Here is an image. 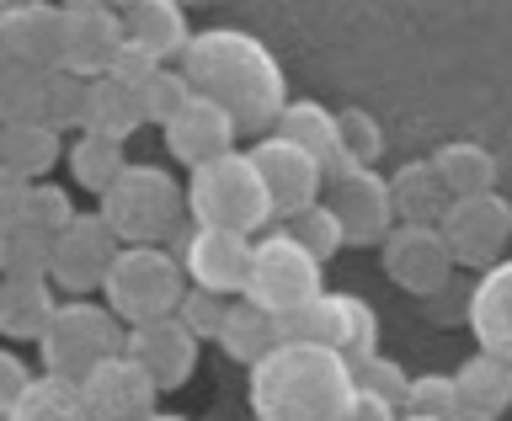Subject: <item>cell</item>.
<instances>
[{"instance_id":"obj_1","label":"cell","mask_w":512,"mask_h":421,"mask_svg":"<svg viewBox=\"0 0 512 421\" xmlns=\"http://www.w3.org/2000/svg\"><path fill=\"white\" fill-rule=\"evenodd\" d=\"M176 70L187 75V86L198 96L230 112L240 134H267L278 123V112L288 107V75H283L278 54L240 27L192 32Z\"/></svg>"},{"instance_id":"obj_2","label":"cell","mask_w":512,"mask_h":421,"mask_svg":"<svg viewBox=\"0 0 512 421\" xmlns=\"http://www.w3.org/2000/svg\"><path fill=\"white\" fill-rule=\"evenodd\" d=\"M352 363L320 342H278L246 368V400L256 421H347Z\"/></svg>"},{"instance_id":"obj_3","label":"cell","mask_w":512,"mask_h":421,"mask_svg":"<svg viewBox=\"0 0 512 421\" xmlns=\"http://www.w3.org/2000/svg\"><path fill=\"white\" fill-rule=\"evenodd\" d=\"M187 219L192 224H214V230H235V235H262V224L278 219L262 171L246 150H224L203 166H192L187 176Z\"/></svg>"},{"instance_id":"obj_4","label":"cell","mask_w":512,"mask_h":421,"mask_svg":"<svg viewBox=\"0 0 512 421\" xmlns=\"http://www.w3.org/2000/svg\"><path fill=\"white\" fill-rule=\"evenodd\" d=\"M96 214L123 246H166L187 224V187H176L171 171L128 160V171L96 198Z\"/></svg>"},{"instance_id":"obj_5","label":"cell","mask_w":512,"mask_h":421,"mask_svg":"<svg viewBox=\"0 0 512 421\" xmlns=\"http://www.w3.org/2000/svg\"><path fill=\"white\" fill-rule=\"evenodd\" d=\"M187 294L182 256L166 246H123L107 267L102 299L123 326H144V320L176 315V304Z\"/></svg>"},{"instance_id":"obj_6","label":"cell","mask_w":512,"mask_h":421,"mask_svg":"<svg viewBox=\"0 0 512 421\" xmlns=\"http://www.w3.org/2000/svg\"><path fill=\"white\" fill-rule=\"evenodd\" d=\"M320 267L326 262H315L288 230H272L262 240H251V272H246L240 299H251L256 310H267L278 320H294L299 310H310V304L326 294Z\"/></svg>"},{"instance_id":"obj_7","label":"cell","mask_w":512,"mask_h":421,"mask_svg":"<svg viewBox=\"0 0 512 421\" xmlns=\"http://www.w3.org/2000/svg\"><path fill=\"white\" fill-rule=\"evenodd\" d=\"M123 336L128 326L107 304H91V299H59L48 331L38 336V358H43V374H59V379H86L96 363L118 358L123 352Z\"/></svg>"},{"instance_id":"obj_8","label":"cell","mask_w":512,"mask_h":421,"mask_svg":"<svg viewBox=\"0 0 512 421\" xmlns=\"http://www.w3.org/2000/svg\"><path fill=\"white\" fill-rule=\"evenodd\" d=\"M438 230L454 251V267H470V272H486L507 256V240H512V203L502 192H470V198H448Z\"/></svg>"},{"instance_id":"obj_9","label":"cell","mask_w":512,"mask_h":421,"mask_svg":"<svg viewBox=\"0 0 512 421\" xmlns=\"http://www.w3.org/2000/svg\"><path fill=\"white\" fill-rule=\"evenodd\" d=\"M379 267L395 288H406L411 299L432 304L454 278V251L438 224H406L400 219L390 235L379 240Z\"/></svg>"},{"instance_id":"obj_10","label":"cell","mask_w":512,"mask_h":421,"mask_svg":"<svg viewBox=\"0 0 512 421\" xmlns=\"http://www.w3.org/2000/svg\"><path fill=\"white\" fill-rule=\"evenodd\" d=\"M118 251H123V240L107 230L102 214H75L54 235V246H48V283H54L59 294H70V299L102 294L107 267H112Z\"/></svg>"},{"instance_id":"obj_11","label":"cell","mask_w":512,"mask_h":421,"mask_svg":"<svg viewBox=\"0 0 512 421\" xmlns=\"http://www.w3.org/2000/svg\"><path fill=\"white\" fill-rule=\"evenodd\" d=\"M320 203L342 219L347 246H379L400 224L390 203V176H379L374 166H331Z\"/></svg>"},{"instance_id":"obj_12","label":"cell","mask_w":512,"mask_h":421,"mask_svg":"<svg viewBox=\"0 0 512 421\" xmlns=\"http://www.w3.org/2000/svg\"><path fill=\"white\" fill-rule=\"evenodd\" d=\"M283 336H294V342H320V347L342 352L347 363H363L379 352V320L358 294H320L310 310L283 320Z\"/></svg>"},{"instance_id":"obj_13","label":"cell","mask_w":512,"mask_h":421,"mask_svg":"<svg viewBox=\"0 0 512 421\" xmlns=\"http://www.w3.org/2000/svg\"><path fill=\"white\" fill-rule=\"evenodd\" d=\"M246 155L262 171V187H267L272 208H278V219H294L310 203H320V192H326V160H315L304 144L283 139V134H256Z\"/></svg>"},{"instance_id":"obj_14","label":"cell","mask_w":512,"mask_h":421,"mask_svg":"<svg viewBox=\"0 0 512 421\" xmlns=\"http://www.w3.org/2000/svg\"><path fill=\"white\" fill-rule=\"evenodd\" d=\"M0 59L59 70L64 64V6L59 0H0Z\"/></svg>"},{"instance_id":"obj_15","label":"cell","mask_w":512,"mask_h":421,"mask_svg":"<svg viewBox=\"0 0 512 421\" xmlns=\"http://www.w3.org/2000/svg\"><path fill=\"white\" fill-rule=\"evenodd\" d=\"M176 256H182V272H187L192 288L240 299L246 272H251V235L214 230V224H192V230L182 235V251Z\"/></svg>"},{"instance_id":"obj_16","label":"cell","mask_w":512,"mask_h":421,"mask_svg":"<svg viewBox=\"0 0 512 421\" xmlns=\"http://www.w3.org/2000/svg\"><path fill=\"white\" fill-rule=\"evenodd\" d=\"M80 395H86L96 421H150L160 411V384L144 374L128 352L96 363L91 374L80 379Z\"/></svg>"},{"instance_id":"obj_17","label":"cell","mask_w":512,"mask_h":421,"mask_svg":"<svg viewBox=\"0 0 512 421\" xmlns=\"http://www.w3.org/2000/svg\"><path fill=\"white\" fill-rule=\"evenodd\" d=\"M198 336H192L176 315H160V320H144V326H128L123 336V352L134 358L144 374L160 384V395L166 390H182L192 379V368H198Z\"/></svg>"},{"instance_id":"obj_18","label":"cell","mask_w":512,"mask_h":421,"mask_svg":"<svg viewBox=\"0 0 512 421\" xmlns=\"http://www.w3.org/2000/svg\"><path fill=\"white\" fill-rule=\"evenodd\" d=\"M235 118L224 112L219 102H208V96H198L192 91L187 102H182V112L166 123V150H171V160L176 166H203V160H214V155H224V150H235Z\"/></svg>"},{"instance_id":"obj_19","label":"cell","mask_w":512,"mask_h":421,"mask_svg":"<svg viewBox=\"0 0 512 421\" xmlns=\"http://www.w3.org/2000/svg\"><path fill=\"white\" fill-rule=\"evenodd\" d=\"M128 48V32H123V11H64V70L75 75H107L118 54Z\"/></svg>"},{"instance_id":"obj_20","label":"cell","mask_w":512,"mask_h":421,"mask_svg":"<svg viewBox=\"0 0 512 421\" xmlns=\"http://www.w3.org/2000/svg\"><path fill=\"white\" fill-rule=\"evenodd\" d=\"M464 320H470L480 352H496L512 363V256L475 278V288L464 294Z\"/></svg>"},{"instance_id":"obj_21","label":"cell","mask_w":512,"mask_h":421,"mask_svg":"<svg viewBox=\"0 0 512 421\" xmlns=\"http://www.w3.org/2000/svg\"><path fill=\"white\" fill-rule=\"evenodd\" d=\"M123 32H128V43L144 48V54H155L160 64L182 59L187 43H192L187 6H176V0H134V6L123 11Z\"/></svg>"},{"instance_id":"obj_22","label":"cell","mask_w":512,"mask_h":421,"mask_svg":"<svg viewBox=\"0 0 512 421\" xmlns=\"http://www.w3.org/2000/svg\"><path fill=\"white\" fill-rule=\"evenodd\" d=\"M454 395H459V416H491L496 421L512 406V363L475 347V358H464L454 368Z\"/></svg>"},{"instance_id":"obj_23","label":"cell","mask_w":512,"mask_h":421,"mask_svg":"<svg viewBox=\"0 0 512 421\" xmlns=\"http://www.w3.org/2000/svg\"><path fill=\"white\" fill-rule=\"evenodd\" d=\"M54 310L59 299L48 278H0V336L6 342H38Z\"/></svg>"},{"instance_id":"obj_24","label":"cell","mask_w":512,"mask_h":421,"mask_svg":"<svg viewBox=\"0 0 512 421\" xmlns=\"http://www.w3.org/2000/svg\"><path fill=\"white\" fill-rule=\"evenodd\" d=\"M64 155L59 134L38 118H22V123H0V166L16 171L22 182H48L54 160Z\"/></svg>"},{"instance_id":"obj_25","label":"cell","mask_w":512,"mask_h":421,"mask_svg":"<svg viewBox=\"0 0 512 421\" xmlns=\"http://www.w3.org/2000/svg\"><path fill=\"white\" fill-rule=\"evenodd\" d=\"M144 128V107L139 96L118 86L112 75H96L91 91H86V123H80V134H102V139H118L128 144Z\"/></svg>"},{"instance_id":"obj_26","label":"cell","mask_w":512,"mask_h":421,"mask_svg":"<svg viewBox=\"0 0 512 421\" xmlns=\"http://www.w3.org/2000/svg\"><path fill=\"white\" fill-rule=\"evenodd\" d=\"M390 203H395V219L406 224H438L443 208H448V187L432 160H406L395 176H390Z\"/></svg>"},{"instance_id":"obj_27","label":"cell","mask_w":512,"mask_h":421,"mask_svg":"<svg viewBox=\"0 0 512 421\" xmlns=\"http://www.w3.org/2000/svg\"><path fill=\"white\" fill-rule=\"evenodd\" d=\"M278 342H288L283 336V320L278 315H267V310H256L251 299H230V315H224V331H219V347H224V358H235V363H256V358H267Z\"/></svg>"},{"instance_id":"obj_28","label":"cell","mask_w":512,"mask_h":421,"mask_svg":"<svg viewBox=\"0 0 512 421\" xmlns=\"http://www.w3.org/2000/svg\"><path fill=\"white\" fill-rule=\"evenodd\" d=\"M432 166H438L443 176V187H448V198H470V192H491L496 187V155L486 150V144H475V139H454V144H443L438 155H432Z\"/></svg>"},{"instance_id":"obj_29","label":"cell","mask_w":512,"mask_h":421,"mask_svg":"<svg viewBox=\"0 0 512 421\" xmlns=\"http://www.w3.org/2000/svg\"><path fill=\"white\" fill-rule=\"evenodd\" d=\"M6 421H96L86 395H80L75 379H59V374H43L27 384V395L11 406Z\"/></svg>"},{"instance_id":"obj_30","label":"cell","mask_w":512,"mask_h":421,"mask_svg":"<svg viewBox=\"0 0 512 421\" xmlns=\"http://www.w3.org/2000/svg\"><path fill=\"white\" fill-rule=\"evenodd\" d=\"M64 166H70L75 187H86V192H96V198H102V192L128 171V155H123V144H118V139L80 134L70 150H64Z\"/></svg>"},{"instance_id":"obj_31","label":"cell","mask_w":512,"mask_h":421,"mask_svg":"<svg viewBox=\"0 0 512 421\" xmlns=\"http://www.w3.org/2000/svg\"><path fill=\"white\" fill-rule=\"evenodd\" d=\"M267 134L294 139V144H304V150H310L315 160L336 166V112H331V107H320V102H294V96H288V107L278 112V123H272Z\"/></svg>"},{"instance_id":"obj_32","label":"cell","mask_w":512,"mask_h":421,"mask_svg":"<svg viewBox=\"0 0 512 421\" xmlns=\"http://www.w3.org/2000/svg\"><path fill=\"white\" fill-rule=\"evenodd\" d=\"M86 91L91 80L75 75V70H48L43 75V107H38V123H48L54 134H64V128H80L86 123Z\"/></svg>"},{"instance_id":"obj_33","label":"cell","mask_w":512,"mask_h":421,"mask_svg":"<svg viewBox=\"0 0 512 421\" xmlns=\"http://www.w3.org/2000/svg\"><path fill=\"white\" fill-rule=\"evenodd\" d=\"M379 155H384V128L374 112L363 107L336 112V166H379Z\"/></svg>"},{"instance_id":"obj_34","label":"cell","mask_w":512,"mask_h":421,"mask_svg":"<svg viewBox=\"0 0 512 421\" xmlns=\"http://www.w3.org/2000/svg\"><path fill=\"white\" fill-rule=\"evenodd\" d=\"M43 75H48V70H32V64L0 59V123L38 118V107H43Z\"/></svg>"},{"instance_id":"obj_35","label":"cell","mask_w":512,"mask_h":421,"mask_svg":"<svg viewBox=\"0 0 512 421\" xmlns=\"http://www.w3.org/2000/svg\"><path fill=\"white\" fill-rule=\"evenodd\" d=\"M70 219H75V203H70V192L54 187V182H32L27 198H22V214H16V224H22V230L43 235V240H54Z\"/></svg>"},{"instance_id":"obj_36","label":"cell","mask_w":512,"mask_h":421,"mask_svg":"<svg viewBox=\"0 0 512 421\" xmlns=\"http://www.w3.org/2000/svg\"><path fill=\"white\" fill-rule=\"evenodd\" d=\"M288 235H294L299 246L315 256V262H331V256L347 246V235H342V219H336L326 203H310L304 214H294V219H288Z\"/></svg>"},{"instance_id":"obj_37","label":"cell","mask_w":512,"mask_h":421,"mask_svg":"<svg viewBox=\"0 0 512 421\" xmlns=\"http://www.w3.org/2000/svg\"><path fill=\"white\" fill-rule=\"evenodd\" d=\"M224 315H230V299H224V294H208V288H192V283H187L182 304H176V320H182V326L198 336V342H219Z\"/></svg>"},{"instance_id":"obj_38","label":"cell","mask_w":512,"mask_h":421,"mask_svg":"<svg viewBox=\"0 0 512 421\" xmlns=\"http://www.w3.org/2000/svg\"><path fill=\"white\" fill-rule=\"evenodd\" d=\"M187 96H192V86H187V75H182V70H171V64H166V70H155V80L139 91L144 123H160V128H166L176 112H182Z\"/></svg>"},{"instance_id":"obj_39","label":"cell","mask_w":512,"mask_h":421,"mask_svg":"<svg viewBox=\"0 0 512 421\" xmlns=\"http://www.w3.org/2000/svg\"><path fill=\"white\" fill-rule=\"evenodd\" d=\"M48 246H54V240L11 224L6 230V272H0V278H48Z\"/></svg>"},{"instance_id":"obj_40","label":"cell","mask_w":512,"mask_h":421,"mask_svg":"<svg viewBox=\"0 0 512 421\" xmlns=\"http://www.w3.org/2000/svg\"><path fill=\"white\" fill-rule=\"evenodd\" d=\"M352 384L358 390H374V395H384V400H395L400 411H406V390H411V374L400 363H390V358H363V363H352Z\"/></svg>"},{"instance_id":"obj_41","label":"cell","mask_w":512,"mask_h":421,"mask_svg":"<svg viewBox=\"0 0 512 421\" xmlns=\"http://www.w3.org/2000/svg\"><path fill=\"white\" fill-rule=\"evenodd\" d=\"M406 411H422V416L454 421V416H459L454 374H416V379H411V390H406Z\"/></svg>"},{"instance_id":"obj_42","label":"cell","mask_w":512,"mask_h":421,"mask_svg":"<svg viewBox=\"0 0 512 421\" xmlns=\"http://www.w3.org/2000/svg\"><path fill=\"white\" fill-rule=\"evenodd\" d=\"M155 70H166V64H160L155 54H144V48H134V43H128L123 48V54H118V64H112V80H118V86H128V91H144V86H150V80H155Z\"/></svg>"},{"instance_id":"obj_43","label":"cell","mask_w":512,"mask_h":421,"mask_svg":"<svg viewBox=\"0 0 512 421\" xmlns=\"http://www.w3.org/2000/svg\"><path fill=\"white\" fill-rule=\"evenodd\" d=\"M32 379H38V374H32V368H27L22 358H16L11 347H0V421H6V416H11V406L27 395V384H32Z\"/></svg>"},{"instance_id":"obj_44","label":"cell","mask_w":512,"mask_h":421,"mask_svg":"<svg viewBox=\"0 0 512 421\" xmlns=\"http://www.w3.org/2000/svg\"><path fill=\"white\" fill-rule=\"evenodd\" d=\"M347 421H400V406L384 400V395H374V390H352Z\"/></svg>"},{"instance_id":"obj_45","label":"cell","mask_w":512,"mask_h":421,"mask_svg":"<svg viewBox=\"0 0 512 421\" xmlns=\"http://www.w3.org/2000/svg\"><path fill=\"white\" fill-rule=\"evenodd\" d=\"M27 187H32V182H22L16 171L0 166V230H11V224H16V214H22V198H27Z\"/></svg>"},{"instance_id":"obj_46","label":"cell","mask_w":512,"mask_h":421,"mask_svg":"<svg viewBox=\"0 0 512 421\" xmlns=\"http://www.w3.org/2000/svg\"><path fill=\"white\" fill-rule=\"evenodd\" d=\"M400 421H443V416H422V411H400Z\"/></svg>"},{"instance_id":"obj_47","label":"cell","mask_w":512,"mask_h":421,"mask_svg":"<svg viewBox=\"0 0 512 421\" xmlns=\"http://www.w3.org/2000/svg\"><path fill=\"white\" fill-rule=\"evenodd\" d=\"M102 6H112V11H128V6H134V0H102Z\"/></svg>"},{"instance_id":"obj_48","label":"cell","mask_w":512,"mask_h":421,"mask_svg":"<svg viewBox=\"0 0 512 421\" xmlns=\"http://www.w3.org/2000/svg\"><path fill=\"white\" fill-rule=\"evenodd\" d=\"M150 421H187V416H171V411H155Z\"/></svg>"},{"instance_id":"obj_49","label":"cell","mask_w":512,"mask_h":421,"mask_svg":"<svg viewBox=\"0 0 512 421\" xmlns=\"http://www.w3.org/2000/svg\"><path fill=\"white\" fill-rule=\"evenodd\" d=\"M0 272H6V230H0Z\"/></svg>"},{"instance_id":"obj_50","label":"cell","mask_w":512,"mask_h":421,"mask_svg":"<svg viewBox=\"0 0 512 421\" xmlns=\"http://www.w3.org/2000/svg\"><path fill=\"white\" fill-rule=\"evenodd\" d=\"M454 421H491V416H454Z\"/></svg>"},{"instance_id":"obj_51","label":"cell","mask_w":512,"mask_h":421,"mask_svg":"<svg viewBox=\"0 0 512 421\" xmlns=\"http://www.w3.org/2000/svg\"><path fill=\"white\" fill-rule=\"evenodd\" d=\"M176 6H192V0H176Z\"/></svg>"}]
</instances>
